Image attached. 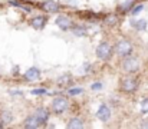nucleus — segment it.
<instances>
[{
  "label": "nucleus",
  "instance_id": "11",
  "mask_svg": "<svg viewBox=\"0 0 148 129\" xmlns=\"http://www.w3.org/2000/svg\"><path fill=\"white\" fill-rule=\"evenodd\" d=\"M23 76H25L26 81L33 82V81H38V79L40 78V70H39L38 68H30V69L26 70V73H25Z\"/></svg>",
  "mask_w": 148,
  "mask_h": 129
},
{
  "label": "nucleus",
  "instance_id": "7",
  "mask_svg": "<svg viewBox=\"0 0 148 129\" xmlns=\"http://www.w3.org/2000/svg\"><path fill=\"white\" fill-rule=\"evenodd\" d=\"M46 23H48V17L46 16H35L32 20H30V26L33 27V29H38V30H40V29H43L45 26H46Z\"/></svg>",
  "mask_w": 148,
  "mask_h": 129
},
{
  "label": "nucleus",
  "instance_id": "28",
  "mask_svg": "<svg viewBox=\"0 0 148 129\" xmlns=\"http://www.w3.org/2000/svg\"><path fill=\"white\" fill-rule=\"evenodd\" d=\"M4 126H6V125H4V124H3V122L0 121V128H4Z\"/></svg>",
  "mask_w": 148,
  "mask_h": 129
},
{
  "label": "nucleus",
  "instance_id": "18",
  "mask_svg": "<svg viewBox=\"0 0 148 129\" xmlns=\"http://www.w3.org/2000/svg\"><path fill=\"white\" fill-rule=\"evenodd\" d=\"M134 3H135V0H127L124 4H121V7H119V10L121 12H128V10H131L132 9V6H134Z\"/></svg>",
  "mask_w": 148,
  "mask_h": 129
},
{
  "label": "nucleus",
  "instance_id": "8",
  "mask_svg": "<svg viewBox=\"0 0 148 129\" xmlns=\"http://www.w3.org/2000/svg\"><path fill=\"white\" fill-rule=\"evenodd\" d=\"M23 126L25 128H29V129H36V128H39V126H42V122L36 118V115H30V116L26 118Z\"/></svg>",
  "mask_w": 148,
  "mask_h": 129
},
{
  "label": "nucleus",
  "instance_id": "13",
  "mask_svg": "<svg viewBox=\"0 0 148 129\" xmlns=\"http://www.w3.org/2000/svg\"><path fill=\"white\" fill-rule=\"evenodd\" d=\"M12 119H13V116H12V113L9 111H0V121L4 125H9L12 122Z\"/></svg>",
  "mask_w": 148,
  "mask_h": 129
},
{
  "label": "nucleus",
  "instance_id": "2",
  "mask_svg": "<svg viewBox=\"0 0 148 129\" xmlns=\"http://www.w3.org/2000/svg\"><path fill=\"white\" fill-rule=\"evenodd\" d=\"M115 53L118 56H121V57L130 56L132 53V44H131V42H128L127 39L119 40V42L116 43V46H115Z\"/></svg>",
  "mask_w": 148,
  "mask_h": 129
},
{
  "label": "nucleus",
  "instance_id": "26",
  "mask_svg": "<svg viewBox=\"0 0 148 129\" xmlns=\"http://www.w3.org/2000/svg\"><path fill=\"white\" fill-rule=\"evenodd\" d=\"M10 93H12V95H17V96H22V95H23L20 90H12Z\"/></svg>",
  "mask_w": 148,
  "mask_h": 129
},
{
  "label": "nucleus",
  "instance_id": "1",
  "mask_svg": "<svg viewBox=\"0 0 148 129\" xmlns=\"http://www.w3.org/2000/svg\"><path fill=\"white\" fill-rule=\"evenodd\" d=\"M122 69L127 72V73H134V72H137L138 69H140V60H138V57H135V56H127V57H124V60H122Z\"/></svg>",
  "mask_w": 148,
  "mask_h": 129
},
{
  "label": "nucleus",
  "instance_id": "24",
  "mask_svg": "<svg viewBox=\"0 0 148 129\" xmlns=\"http://www.w3.org/2000/svg\"><path fill=\"white\" fill-rule=\"evenodd\" d=\"M91 87H92V90H101V89H102V83H101V82H95Z\"/></svg>",
  "mask_w": 148,
  "mask_h": 129
},
{
  "label": "nucleus",
  "instance_id": "3",
  "mask_svg": "<svg viewBox=\"0 0 148 129\" xmlns=\"http://www.w3.org/2000/svg\"><path fill=\"white\" fill-rule=\"evenodd\" d=\"M52 109L55 113H63L69 109V100L65 96H58L52 102Z\"/></svg>",
  "mask_w": 148,
  "mask_h": 129
},
{
  "label": "nucleus",
  "instance_id": "19",
  "mask_svg": "<svg viewBox=\"0 0 148 129\" xmlns=\"http://www.w3.org/2000/svg\"><path fill=\"white\" fill-rule=\"evenodd\" d=\"M116 22H118V16H115V14L106 16V19H105V23H106V25H109V26H114Z\"/></svg>",
  "mask_w": 148,
  "mask_h": 129
},
{
  "label": "nucleus",
  "instance_id": "22",
  "mask_svg": "<svg viewBox=\"0 0 148 129\" xmlns=\"http://www.w3.org/2000/svg\"><path fill=\"white\" fill-rule=\"evenodd\" d=\"M143 9H144V6H143V4H137V7H134V9L131 10V13H132V14H138Z\"/></svg>",
  "mask_w": 148,
  "mask_h": 129
},
{
  "label": "nucleus",
  "instance_id": "10",
  "mask_svg": "<svg viewBox=\"0 0 148 129\" xmlns=\"http://www.w3.org/2000/svg\"><path fill=\"white\" fill-rule=\"evenodd\" d=\"M59 3H56V1H53V0H46V1H43L42 3V9L45 10V12H48V13H56L58 10H59Z\"/></svg>",
  "mask_w": 148,
  "mask_h": 129
},
{
  "label": "nucleus",
  "instance_id": "23",
  "mask_svg": "<svg viewBox=\"0 0 148 129\" xmlns=\"http://www.w3.org/2000/svg\"><path fill=\"white\" fill-rule=\"evenodd\" d=\"M32 93H33V95H46L48 90H45V89H33Z\"/></svg>",
  "mask_w": 148,
  "mask_h": 129
},
{
  "label": "nucleus",
  "instance_id": "25",
  "mask_svg": "<svg viewBox=\"0 0 148 129\" xmlns=\"http://www.w3.org/2000/svg\"><path fill=\"white\" fill-rule=\"evenodd\" d=\"M9 4L16 6V7H20V3H19V1H16V0H9Z\"/></svg>",
  "mask_w": 148,
  "mask_h": 129
},
{
  "label": "nucleus",
  "instance_id": "5",
  "mask_svg": "<svg viewBox=\"0 0 148 129\" xmlns=\"http://www.w3.org/2000/svg\"><path fill=\"white\" fill-rule=\"evenodd\" d=\"M112 47H111V44L106 42L101 43L98 47H97V56H98L101 60H108V59H111V56H112Z\"/></svg>",
  "mask_w": 148,
  "mask_h": 129
},
{
  "label": "nucleus",
  "instance_id": "20",
  "mask_svg": "<svg viewBox=\"0 0 148 129\" xmlns=\"http://www.w3.org/2000/svg\"><path fill=\"white\" fill-rule=\"evenodd\" d=\"M81 93H84V89L82 87H73V89L69 90V95L71 96H76V95H81Z\"/></svg>",
  "mask_w": 148,
  "mask_h": 129
},
{
  "label": "nucleus",
  "instance_id": "15",
  "mask_svg": "<svg viewBox=\"0 0 148 129\" xmlns=\"http://www.w3.org/2000/svg\"><path fill=\"white\" fill-rule=\"evenodd\" d=\"M131 25H132V27L137 29V30H145V29H147V20H145V19H140V20H137V22L132 20Z\"/></svg>",
  "mask_w": 148,
  "mask_h": 129
},
{
  "label": "nucleus",
  "instance_id": "12",
  "mask_svg": "<svg viewBox=\"0 0 148 129\" xmlns=\"http://www.w3.org/2000/svg\"><path fill=\"white\" fill-rule=\"evenodd\" d=\"M35 115H36V118L42 122V125H45V124L48 122V119H49V112H48L45 108H38L36 112H35Z\"/></svg>",
  "mask_w": 148,
  "mask_h": 129
},
{
  "label": "nucleus",
  "instance_id": "9",
  "mask_svg": "<svg viewBox=\"0 0 148 129\" xmlns=\"http://www.w3.org/2000/svg\"><path fill=\"white\" fill-rule=\"evenodd\" d=\"M97 116H98L102 122H106V121L111 118V109H109V106H108V105H101L99 111L97 112Z\"/></svg>",
  "mask_w": 148,
  "mask_h": 129
},
{
  "label": "nucleus",
  "instance_id": "14",
  "mask_svg": "<svg viewBox=\"0 0 148 129\" xmlns=\"http://www.w3.org/2000/svg\"><path fill=\"white\" fill-rule=\"evenodd\" d=\"M68 128H76V129H81L84 128V121L81 118H72L68 124Z\"/></svg>",
  "mask_w": 148,
  "mask_h": 129
},
{
  "label": "nucleus",
  "instance_id": "17",
  "mask_svg": "<svg viewBox=\"0 0 148 129\" xmlns=\"http://www.w3.org/2000/svg\"><path fill=\"white\" fill-rule=\"evenodd\" d=\"M58 83L60 86H68V85H71L72 83V76L71 75H62V76H59L58 78Z\"/></svg>",
  "mask_w": 148,
  "mask_h": 129
},
{
  "label": "nucleus",
  "instance_id": "4",
  "mask_svg": "<svg viewBox=\"0 0 148 129\" xmlns=\"http://www.w3.org/2000/svg\"><path fill=\"white\" fill-rule=\"evenodd\" d=\"M121 89L125 93H132L138 89V81L134 76H125L121 81Z\"/></svg>",
  "mask_w": 148,
  "mask_h": 129
},
{
  "label": "nucleus",
  "instance_id": "21",
  "mask_svg": "<svg viewBox=\"0 0 148 129\" xmlns=\"http://www.w3.org/2000/svg\"><path fill=\"white\" fill-rule=\"evenodd\" d=\"M141 112L143 113H148V99H144L141 102Z\"/></svg>",
  "mask_w": 148,
  "mask_h": 129
},
{
  "label": "nucleus",
  "instance_id": "16",
  "mask_svg": "<svg viewBox=\"0 0 148 129\" xmlns=\"http://www.w3.org/2000/svg\"><path fill=\"white\" fill-rule=\"evenodd\" d=\"M72 33L75 35V36H85L86 35V29L84 27V26H81V25H75V26H72Z\"/></svg>",
  "mask_w": 148,
  "mask_h": 129
},
{
  "label": "nucleus",
  "instance_id": "6",
  "mask_svg": "<svg viewBox=\"0 0 148 129\" xmlns=\"http://www.w3.org/2000/svg\"><path fill=\"white\" fill-rule=\"evenodd\" d=\"M56 25L60 27V30H69L73 26L72 25V20L68 16H65V14H60V16L56 17Z\"/></svg>",
  "mask_w": 148,
  "mask_h": 129
},
{
  "label": "nucleus",
  "instance_id": "27",
  "mask_svg": "<svg viewBox=\"0 0 148 129\" xmlns=\"http://www.w3.org/2000/svg\"><path fill=\"white\" fill-rule=\"evenodd\" d=\"M141 128H148V121H145V122L141 124Z\"/></svg>",
  "mask_w": 148,
  "mask_h": 129
}]
</instances>
